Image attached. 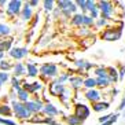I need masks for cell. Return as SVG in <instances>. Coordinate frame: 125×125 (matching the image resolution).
Listing matches in <instances>:
<instances>
[{
	"instance_id": "obj_2",
	"label": "cell",
	"mask_w": 125,
	"mask_h": 125,
	"mask_svg": "<svg viewBox=\"0 0 125 125\" xmlns=\"http://www.w3.org/2000/svg\"><path fill=\"white\" fill-rule=\"evenodd\" d=\"M10 107H11L14 115L17 118H19V120H29V118L32 117V114L26 110L25 104L21 103V102H18V100H12L11 106H10Z\"/></svg>"
},
{
	"instance_id": "obj_20",
	"label": "cell",
	"mask_w": 125,
	"mask_h": 125,
	"mask_svg": "<svg viewBox=\"0 0 125 125\" xmlns=\"http://www.w3.org/2000/svg\"><path fill=\"white\" fill-rule=\"evenodd\" d=\"M83 87H84L85 89H94V88H96L95 77H87V78H84V81H83Z\"/></svg>"
},
{
	"instance_id": "obj_11",
	"label": "cell",
	"mask_w": 125,
	"mask_h": 125,
	"mask_svg": "<svg viewBox=\"0 0 125 125\" xmlns=\"http://www.w3.org/2000/svg\"><path fill=\"white\" fill-rule=\"evenodd\" d=\"M84 95H85V99L88 100V102H91L92 104H94V103H96V102H99L100 98H102L100 91H99V89H96V88L87 89V92H85Z\"/></svg>"
},
{
	"instance_id": "obj_42",
	"label": "cell",
	"mask_w": 125,
	"mask_h": 125,
	"mask_svg": "<svg viewBox=\"0 0 125 125\" xmlns=\"http://www.w3.org/2000/svg\"><path fill=\"white\" fill-rule=\"evenodd\" d=\"M74 63H76V65L80 67V70H84V67H85V61H84V59H80V61H74Z\"/></svg>"
},
{
	"instance_id": "obj_47",
	"label": "cell",
	"mask_w": 125,
	"mask_h": 125,
	"mask_svg": "<svg viewBox=\"0 0 125 125\" xmlns=\"http://www.w3.org/2000/svg\"><path fill=\"white\" fill-rule=\"evenodd\" d=\"M4 4H7V1H6V0H0V6H1V7H3Z\"/></svg>"
},
{
	"instance_id": "obj_44",
	"label": "cell",
	"mask_w": 125,
	"mask_h": 125,
	"mask_svg": "<svg viewBox=\"0 0 125 125\" xmlns=\"http://www.w3.org/2000/svg\"><path fill=\"white\" fill-rule=\"evenodd\" d=\"M37 22H39V15H36V17L33 15V21H32V28H34V25H36Z\"/></svg>"
},
{
	"instance_id": "obj_45",
	"label": "cell",
	"mask_w": 125,
	"mask_h": 125,
	"mask_svg": "<svg viewBox=\"0 0 125 125\" xmlns=\"http://www.w3.org/2000/svg\"><path fill=\"white\" fill-rule=\"evenodd\" d=\"M91 67H94V63H89V62H85V67L84 70H89Z\"/></svg>"
},
{
	"instance_id": "obj_9",
	"label": "cell",
	"mask_w": 125,
	"mask_h": 125,
	"mask_svg": "<svg viewBox=\"0 0 125 125\" xmlns=\"http://www.w3.org/2000/svg\"><path fill=\"white\" fill-rule=\"evenodd\" d=\"M8 54H10V56H11L12 59L21 61V59H23L28 54H29V50L26 47H12L11 50L8 51Z\"/></svg>"
},
{
	"instance_id": "obj_22",
	"label": "cell",
	"mask_w": 125,
	"mask_h": 125,
	"mask_svg": "<svg viewBox=\"0 0 125 125\" xmlns=\"http://www.w3.org/2000/svg\"><path fill=\"white\" fill-rule=\"evenodd\" d=\"M17 98H18V102H21V103H26L28 100H29L30 95L25 91V89L21 88L19 91H17Z\"/></svg>"
},
{
	"instance_id": "obj_15",
	"label": "cell",
	"mask_w": 125,
	"mask_h": 125,
	"mask_svg": "<svg viewBox=\"0 0 125 125\" xmlns=\"http://www.w3.org/2000/svg\"><path fill=\"white\" fill-rule=\"evenodd\" d=\"M110 107V103L106 102V100H99V102H96L92 104V110L96 111V113H100V111H104L107 110Z\"/></svg>"
},
{
	"instance_id": "obj_37",
	"label": "cell",
	"mask_w": 125,
	"mask_h": 125,
	"mask_svg": "<svg viewBox=\"0 0 125 125\" xmlns=\"http://www.w3.org/2000/svg\"><path fill=\"white\" fill-rule=\"evenodd\" d=\"M8 80H10L8 73H6V72H0V83H1V84H4V83H7Z\"/></svg>"
},
{
	"instance_id": "obj_39",
	"label": "cell",
	"mask_w": 125,
	"mask_h": 125,
	"mask_svg": "<svg viewBox=\"0 0 125 125\" xmlns=\"http://www.w3.org/2000/svg\"><path fill=\"white\" fill-rule=\"evenodd\" d=\"M117 118H118V114H114L113 117L109 120V121H106V122H103V124H100V125H113L114 122L117 121Z\"/></svg>"
},
{
	"instance_id": "obj_48",
	"label": "cell",
	"mask_w": 125,
	"mask_h": 125,
	"mask_svg": "<svg viewBox=\"0 0 125 125\" xmlns=\"http://www.w3.org/2000/svg\"><path fill=\"white\" fill-rule=\"evenodd\" d=\"M1 85H3V84H1V83H0V89H1Z\"/></svg>"
},
{
	"instance_id": "obj_4",
	"label": "cell",
	"mask_w": 125,
	"mask_h": 125,
	"mask_svg": "<svg viewBox=\"0 0 125 125\" xmlns=\"http://www.w3.org/2000/svg\"><path fill=\"white\" fill-rule=\"evenodd\" d=\"M121 34H122V25L118 26V29H111V28H107L104 32L100 33V37L103 40L106 41H117L121 39Z\"/></svg>"
},
{
	"instance_id": "obj_13",
	"label": "cell",
	"mask_w": 125,
	"mask_h": 125,
	"mask_svg": "<svg viewBox=\"0 0 125 125\" xmlns=\"http://www.w3.org/2000/svg\"><path fill=\"white\" fill-rule=\"evenodd\" d=\"M21 18H22V21H26V22H29L30 19L33 18V8L30 7L28 3H25L22 6V10H21Z\"/></svg>"
},
{
	"instance_id": "obj_3",
	"label": "cell",
	"mask_w": 125,
	"mask_h": 125,
	"mask_svg": "<svg viewBox=\"0 0 125 125\" xmlns=\"http://www.w3.org/2000/svg\"><path fill=\"white\" fill-rule=\"evenodd\" d=\"M39 74H41L44 78H52L59 74V69L55 63H43L39 67Z\"/></svg>"
},
{
	"instance_id": "obj_18",
	"label": "cell",
	"mask_w": 125,
	"mask_h": 125,
	"mask_svg": "<svg viewBox=\"0 0 125 125\" xmlns=\"http://www.w3.org/2000/svg\"><path fill=\"white\" fill-rule=\"evenodd\" d=\"M83 81H84V78L80 77V76H70L69 77V83L72 85V88H74V89L81 88L83 87Z\"/></svg>"
},
{
	"instance_id": "obj_34",
	"label": "cell",
	"mask_w": 125,
	"mask_h": 125,
	"mask_svg": "<svg viewBox=\"0 0 125 125\" xmlns=\"http://www.w3.org/2000/svg\"><path fill=\"white\" fill-rule=\"evenodd\" d=\"M106 25H107V21H106V19H102V18L95 19V22H94V26H95V28H98V29H100V28H104Z\"/></svg>"
},
{
	"instance_id": "obj_1",
	"label": "cell",
	"mask_w": 125,
	"mask_h": 125,
	"mask_svg": "<svg viewBox=\"0 0 125 125\" xmlns=\"http://www.w3.org/2000/svg\"><path fill=\"white\" fill-rule=\"evenodd\" d=\"M96 8L99 10V18L102 19H110L111 14L114 11V6L111 1L107 0H102V1H96Z\"/></svg>"
},
{
	"instance_id": "obj_28",
	"label": "cell",
	"mask_w": 125,
	"mask_h": 125,
	"mask_svg": "<svg viewBox=\"0 0 125 125\" xmlns=\"http://www.w3.org/2000/svg\"><path fill=\"white\" fill-rule=\"evenodd\" d=\"M11 85H12V88H14L15 91H19V89L22 88V81H19L18 77H14V76H12V78H11Z\"/></svg>"
},
{
	"instance_id": "obj_49",
	"label": "cell",
	"mask_w": 125,
	"mask_h": 125,
	"mask_svg": "<svg viewBox=\"0 0 125 125\" xmlns=\"http://www.w3.org/2000/svg\"><path fill=\"white\" fill-rule=\"evenodd\" d=\"M124 117H125V111H124Z\"/></svg>"
},
{
	"instance_id": "obj_7",
	"label": "cell",
	"mask_w": 125,
	"mask_h": 125,
	"mask_svg": "<svg viewBox=\"0 0 125 125\" xmlns=\"http://www.w3.org/2000/svg\"><path fill=\"white\" fill-rule=\"evenodd\" d=\"M23 104H25L26 110L29 111L30 114H34V113L41 111V110H43V106H44V103L41 102V100L36 99V98H34V100H30L29 99L26 103H23Z\"/></svg>"
},
{
	"instance_id": "obj_30",
	"label": "cell",
	"mask_w": 125,
	"mask_h": 125,
	"mask_svg": "<svg viewBox=\"0 0 125 125\" xmlns=\"http://www.w3.org/2000/svg\"><path fill=\"white\" fill-rule=\"evenodd\" d=\"M67 80H69V73H62V74H58V78L55 80V83L63 85V83H66Z\"/></svg>"
},
{
	"instance_id": "obj_10",
	"label": "cell",
	"mask_w": 125,
	"mask_h": 125,
	"mask_svg": "<svg viewBox=\"0 0 125 125\" xmlns=\"http://www.w3.org/2000/svg\"><path fill=\"white\" fill-rule=\"evenodd\" d=\"M43 88V84L41 81L36 80V81H32V83H26V81H22V89H25L28 94H34V92L40 91Z\"/></svg>"
},
{
	"instance_id": "obj_26",
	"label": "cell",
	"mask_w": 125,
	"mask_h": 125,
	"mask_svg": "<svg viewBox=\"0 0 125 125\" xmlns=\"http://www.w3.org/2000/svg\"><path fill=\"white\" fill-rule=\"evenodd\" d=\"M66 122L69 125H81L84 121H81L78 117H76L74 114H72V115H69V117H66Z\"/></svg>"
},
{
	"instance_id": "obj_35",
	"label": "cell",
	"mask_w": 125,
	"mask_h": 125,
	"mask_svg": "<svg viewBox=\"0 0 125 125\" xmlns=\"http://www.w3.org/2000/svg\"><path fill=\"white\" fill-rule=\"evenodd\" d=\"M94 8H96V1L95 0H87V4H85V11H92Z\"/></svg>"
},
{
	"instance_id": "obj_46",
	"label": "cell",
	"mask_w": 125,
	"mask_h": 125,
	"mask_svg": "<svg viewBox=\"0 0 125 125\" xmlns=\"http://www.w3.org/2000/svg\"><path fill=\"white\" fill-rule=\"evenodd\" d=\"M118 109H120V110H124V109H125V98L121 100V104L118 106Z\"/></svg>"
},
{
	"instance_id": "obj_27",
	"label": "cell",
	"mask_w": 125,
	"mask_h": 125,
	"mask_svg": "<svg viewBox=\"0 0 125 125\" xmlns=\"http://www.w3.org/2000/svg\"><path fill=\"white\" fill-rule=\"evenodd\" d=\"M95 74H96V77H107V67H104V66L96 67Z\"/></svg>"
},
{
	"instance_id": "obj_29",
	"label": "cell",
	"mask_w": 125,
	"mask_h": 125,
	"mask_svg": "<svg viewBox=\"0 0 125 125\" xmlns=\"http://www.w3.org/2000/svg\"><path fill=\"white\" fill-rule=\"evenodd\" d=\"M54 4H55L54 0H44L43 1V8L45 11H52L54 10Z\"/></svg>"
},
{
	"instance_id": "obj_38",
	"label": "cell",
	"mask_w": 125,
	"mask_h": 125,
	"mask_svg": "<svg viewBox=\"0 0 125 125\" xmlns=\"http://www.w3.org/2000/svg\"><path fill=\"white\" fill-rule=\"evenodd\" d=\"M76 3V6H77V8L80 7L83 11L85 12V4H87V0H77V1H74Z\"/></svg>"
},
{
	"instance_id": "obj_24",
	"label": "cell",
	"mask_w": 125,
	"mask_h": 125,
	"mask_svg": "<svg viewBox=\"0 0 125 125\" xmlns=\"http://www.w3.org/2000/svg\"><path fill=\"white\" fill-rule=\"evenodd\" d=\"M83 19H84V14H73V17H72V23H73L74 26H77V28H80V26H83Z\"/></svg>"
},
{
	"instance_id": "obj_8",
	"label": "cell",
	"mask_w": 125,
	"mask_h": 125,
	"mask_svg": "<svg viewBox=\"0 0 125 125\" xmlns=\"http://www.w3.org/2000/svg\"><path fill=\"white\" fill-rule=\"evenodd\" d=\"M48 92H50L52 96H58V98H61V96L66 92V87L62 85V84H56L55 81H51V83L48 84Z\"/></svg>"
},
{
	"instance_id": "obj_21",
	"label": "cell",
	"mask_w": 125,
	"mask_h": 125,
	"mask_svg": "<svg viewBox=\"0 0 125 125\" xmlns=\"http://www.w3.org/2000/svg\"><path fill=\"white\" fill-rule=\"evenodd\" d=\"M95 81H96V87H99V88H107L110 85L109 77H95Z\"/></svg>"
},
{
	"instance_id": "obj_19",
	"label": "cell",
	"mask_w": 125,
	"mask_h": 125,
	"mask_svg": "<svg viewBox=\"0 0 125 125\" xmlns=\"http://www.w3.org/2000/svg\"><path fill=\"white\" fill-rule=\"evenodd\" d=\"M107 77H109V80H110V84L117 83L118 81V70L114 66L107 67Z\"/></svg>"
},
{
	"instance_id": "obj_16",
	"label": "cell",
	"mask_w": 125,
	"mask_h": 125,
	"mask_svg": "<svg viewBox=\"0 0 125 125\" xmlns=\"http://www.w3.org/2000/svg\"><path fill=\"white\" fill-rule=\"evenodd\" d=\"M12 70H14V77H19V76L26 74V67L22 62H17L15 65H12Z\"/></svg>"
},
{
	"instance_id": "obj_23",
	"label": "cell",
	"mask_w": 125,
	"mask_h": 125,
	"mask_svg": "<svg viewBox=\"0 0 125 125\" xmlns=\"http://www.w3.org/2000/svg\"><path fill=\"white\" fill-rule=\"evenodd\" d=\"M10 33H11V28H10V25L0 22V37H3V39L4 37H8Z\"/></svg>"
},
{
	"instance_id": "obj_12",
	"label": "cell",
	"mask_w": 125,
	"mask_h": 125,
	"mask_svg": "<svg viewBox=\"0 0 125 125\" xmlns=\"http://www.w3.org/2000/svg\"><path fill=\"white\" fill-rule=\"evenodd\" d=\"M43 111H44L45 114H47V117H56L59 114V109L55 106V104H52V103L47 102L44 103V106H43Z\"/></svg>"
},
{
	"instance_id": "obj_32",
	"label": "cell",
	"mask_w": 125,
	"mask_h": 125,
	"mask_svg": "<svg viewBox=\"0 0 125 125\" xmlns=\"http://www.w3.org/2000/svg\"><path fill=\"white\" fill-rule=\"evenodd\" d=\"M0 69H1V72L7 73L10 69H12V65L10 62H7V61H0Z\"/></svg>"
},
{
	"instance_id": "obj_31",
	"label": "cell",
	"mask_w": 125,
	"mask_h": 125,
	"mask_svg": "<svg viewBox=\"0 0 125 125\" xmlns=\"http://www.w3.org/2000/svg\"><path fill=\"white\" fill-rule=\"evenodd\" d=\"M70 1H72V0H58V1H56V4H58V10L65 11V10L67 8V6H69Z\"/></svg>"
},
{
	"instance_id": "obj_43",
	"label": "cell",
	"mask_w": 125,
	"mask_h": 125,
	"mask_svg": "<svg viewBox=\"0 0 125 125\" xmlns=\"http://www.w3.org/2000/svg\"><path fill=\"white\" fill-rule=\"evenodd\" d=\"M28 4H29L30 7H36L37 4H39V0H30V1H28Z\"/></svg>"
},
{
	"instance_id": "obj_5",
	"label": "cell",
	"mask_w": 125,
	"mask_h": 125,
	"mask_svg": "<svg viewBox=\"0 0 125 125\" xmlns=\"http://www.w3.org/2000/svg\"><path fill=\"white\" fill-rule=\"evenodd\" d=\"M22 6L23 3L21 0H10V1H7V6H6V12L8 17H17L21 14Z\"/></svg>"
},
{
	"instance_id": "obj_41",
	"label": "cell",
	"mask_w": 125,
	"mask_h": 125,
	"mask_svg": "<svg viewBox=\"0 0 125 125\" xmlns=\"http://www.w3.org/2000/svg\"><path fill=\"white\" fill-rule=\"evenodd\" d=\"M113 115H114V114H106V115H102V117L99 118V122H100V124H103V122L109 121V120H110Z\"/></svg>"
},
{
	"instance_id": "obj_14",
	"label": "cell",
	"mask_w": 125,
	"mask_h": 125,
	"mask_svg": "<svg viewBox=\"0 0 125 125\" xmlns=\"http://www.w3.org/2000/svg\"><path fill=\"white\" fill-rule=\"evenodd\" d=\"M26 67V74H28V77H37L39 76V67L34 62H28L25 65Z\"/></svg>"
},
{
	"instance_id": "obj_40",
	"label": "cell",
	"mask_w": 125,
	"mask_h": 125,
	"mask_svg": "<svg viewBox=\"0 0 125 125\" xmlns=\"http://www.w3.org/2000/svg\"><path fill=\"white\" fill-rule=\"evenodd\" d=\"M124 77H125V66H121L118 70V81L124 80Z\"/></svg>"
},
{
	"instance_id": "obj_17",
	"label": "cell",
	"mask_w": 125,
	"mask_h": 125,
	"mask_svg": "<svg viewBox=\"0 0 125 125\" xmlns=\"http://www.w3.org/2000/svg\"><path fill=\"white\" fill-rule=\"evenodd\" d=\"M12 48V37H7V39H0V51H10Z\"/></svg>"
},
{
	"instance_id": "obj_36",
	"label": "cell",
	"mask_w": 125,
	"mask_h": 125,
	"mask_svg": "<svg viewBox=\"0 0 125 125\" xmlns=\"http://www.w3.org/2000/svg\"><path fill=\"white\" fill-rule=\"evenodd\" d=\"M0 124L3 125H18L14 120H10V118H4V117H0Z\"/></svg>"
},
{
	"instance_id": "obj_33",
	"label": "cell",
	"mask_w": 125,
	"mask_h": 125,
	"mask_svg": "<svg viewBox=\"0 0 125 125\" xmlns=\"http://www.w3.org/2000/svg\"><path fill=\"white\" fill-rule=\"evenodd\" d=\"M94 19L89 17V15L84 14V19H83V26H88V28H91V26H94Z\"/></svg>"
},
{
	"instance_id": "obj_25",
	"label": "cell",
	"mask_w": 125,
	"mask_h": 125,
	"mask_svg": "<svg viewBox=\"0 0 125 125\" xmlns=\"http://www.w3.org/2000/svg\"><path fill=\"white\" fill-rule=\"evenodd\" d=\"M6 115V117H11L12 115V110L8 104H0V117Z\"/></svg>"
},
{
	"instance_id": "obj_6",
	"label": "cell",
	"mask_w": 125,
	"mask_h": 125,
	"mask_svg": "<svg viewBox=\"0 0 125 125\" xmlns=\"http://www.w3.org/2000/svg\"><path fill=\"white\" fill-rule=\"evenodd\" d=\"M91 114V109H89L88 104H84V103H76L74 104V115L78 117L81 121H84L89 117Z\"/></svg>"
}]
</instances>
